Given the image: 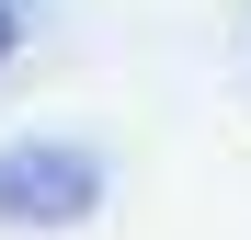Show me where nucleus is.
I'll return each instance as SVG.
<instances>
[{
  "mask_svg": "<svg viewBox=\"0 0 251 240\" xmlns=\"http://www.w3.org/2000/svg\"><path fill=\"white\" fill-rule=\"evenodd\" d=\"M103 206V160L80 137H23L0 149V229H80Z\"/></svg>",
  "mask_w": 251,
  "mask_h": 240,
  "instance_id": "obj_1",
  "label": "nucleus"
},
{
  "mask_svg": "<svg viewBox=\"0 0 251 240\" xmlns=\"http://www.w3.org/2000/svg\"><path fill=\"white\" fill-rule=\"evenodd\" d=\"M12 46H23V0H0V69H12Z\"/></svg>",
  "mask_w": 251,
  "mask_h": 240,
  "instance_id": "obj_2",
  "label": "nucleus"
}]
</instances>
